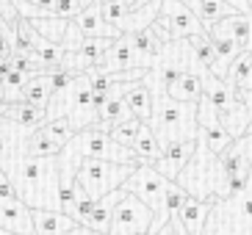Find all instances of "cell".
Wrapping results in <instances>:
<instances>
[{"label": "cell", "mask_w": 252, "mask_h": 235, "mask_svg": "<svg viewBox=\"0 0 252 235\" xmlns=\"http://www.w3.org/2000/svg\"><path fill=\"white\" fill-rule=\"evenodd\" d=\"M166 94L178 103H200L202 97V78L194 72H183L166 86Z\"/></svg>", "instance_id": "obj_20"}, {"label": "cell", "mask_w": 252, "mask_h": 235, "mask_svg": "<svg viewBox=\"0 0 252 235\" xmlns=\"http://www.w3.org/2000/svg\"><path fill=\"white\" fill-rule=\"evenodd\" d=\"M202 97L214 105L219 114H230L238 105V91L222 78H214L211 72L202 75Z\"/></svg>", "instance_id": "obj_12"}, {"label": "cell", "mask_w": 252, "mask_h": 235, "mask_svg": "<svg viewBox=\"0 0 252 235\" xmlns=\"http://www.w3.org/2000/svg\"><path fill=\"white\" fill-rule=\"evenodd\" d=\"M11 197H17L14 185H11V180L6 177V172L0 169V199H11Z\"/></svg>", "instance_id": "obj_34"}, {"label": "cell", "mask_w": 252, "mask_h": 235, "mask_svg": "<svg viewBox=\"0 0 252 235\" xmlns=\"http://www.w3.org/2000/svg\"><path fill=\"white\" fill-rule=\"evenodd\" d=\"M78 11H81L78 0H56L53 3V17H59V20H75Z\"/></svg>", "instance_id": "obj_31"}, {"label": "cell", "mask_w": 252, "mask_h": 235, "mask_svg": "<svg viewBox=\"0 0 252 235\" xmlns=\"http://www.w3.org/2000/svg\"><path fill=\"white\" fill-rule=\"evenodd\" d=\"M31 221L33 235H67L75 227V221L59 210H31Z\"/></svg>", "instance_id": "obj_18"}, {"label": "cell", "mask_w": 252, "mask_h": 235, "mask_svg": "<svg viewBox=\"0 0 252 235\" xmlns=\"http://www.w3.org/2000/svg\"><path fill=\"white\" fill-rule=\"evenodd\" d=\"M189 42V47H191V53L197 56V61H200L205 69H211L216 61V50H214V42H211V36H208V30H202V33H197V36L186 39Z\"/></svg>", "instance_id": "obj_27"}, {"label": "cell", "mask_w": 252, "mask_h": 235, "mask_svg": "<svg viewBox=\"0 0 252 235\" xmlns=\"http://www.w3.org/2000/svg\"><path fill=\"white\" fill-rule=\"evenodd\" d=\"M202 235H252V169L244 191L214 205Z\"/></svg>", "instance_id": "obj_3"}, {"label": "cell", "mask_w": 252, "mask_h": 235, "mask_svg": "<svg viewBox=\"0 0 252 235\" xmlns=\"http://www.w3.org/2000/svg\"><path fill=\"white\" fill-rule=\"evenodd\" d=\"M219 122L233 141L241 139L252 122V91H238V105L230 114H219Z\"/></svg>", "instance_id": "obj_14"}, {"label": "cell", "mask_w": 252, "mask_h": 235, "mask_svg": "<svg viewBox=\"0 0 252 235\" xmlns=\"http://www.w3.org/2000/svg\"><path fill=\"white\" fill-rule=\"evenodd\" d=\"M92 3H94V0H78V6H81V8H86V6H92Z\"/></svg>", "instance_id": "obj_38"}, {"label": "cell", "mask_w": 252, "mask_h": 235, "mask_svg": "<svg viewBox=\"0 0 252 235\" xmlns=\"http://www.w3.org/2000/svg\"><path fill=\"white\" fill-rule=\"evenodd\" d=\"M67 235H103V233H92L89 227H81V224H75V227L69 230Z\"/></svg>", "instance_id": "obj_37"}, {"label": "cell", "mask_w": 252, "mask_h": 235, "mask_svg": "<svg viewBox=\"0 0 252 235\" xmlns=\"http://www.w3.org/2000/svg\"><path fill=\"white\" fill-rule=\"evenodd\" d=\"M224 81L236 88V91H250V86H252V53L250 50H241L233 59Z\"/></svg>", "instance_id": "obj_22"}, {"label": "cell", "mask_w": 252, "mask_h": 235, "mask_svg": "<svg viewBox=\"0 0 252 235\" xmlns=\"http://www.w3.org/2000/svg\"><path fill=\"white\" fill-rule=\"evenodd\" d=\"M42 130H45V133H47V139L56 141L59 147H64V144H67V141L75 136L72 125H69L67 119H47L45 125H42Z\"/></svg>", "instance_id": "obj_29"}, {"label": "cell", "mask_w": 252, "mask_h": 235, "mask_svg": "<svg viewBox=\"0 0 252 235\" xmlns=\"http://www.w3.org/2000/svg\"><path fill=\"white\" fill-rule=\"evenodd\" d=\"M133 172L136 166H119V163H108V161H83L75 172V183L86 191V197L92 202H97L105 194L122 188V183Z\"/></svg>", "instance_id": "obj_5"}, {"label": "cell", "mask_w": 252, "mask_h": 235, "mask_svg": "<svg viewBox=\"0 0 252 235\" xmlns=\"http://www.w3.org/2000/svg\"><path fill=\"white\" fill-rule=\"evenodd\" d=\"M3 119H8V122H14V125L25 127V130H39V127L47 122L45 108H33V105H28V103L6 105V111H3Z\"/></svg>", "instance_id": "obj_21"}, {"label": "cell", "mask_w": 252, "mask_h": 235, "mask_svg": "<svg viewBox=\"0 0 252 235\" xmlns=\"http://www.w3.org/2000/svg\"><path fill=\"white\" fill-rule=\"evenodd\" d=\"M122 100H125L130 117L139 119L147 125L150 122V114H153V94L144 83H122Z\"/></svg>", "instance_id": "obj_16"}, {"label": "cell", "mask_w": 252, "mask_h": 235, "mask_svg": "<svg viewBox=\"0 0 252 235\" xmlns=\"http://www.w3.org/2000/svg\"><path fill=\"white\" fill-rule=\"evenodd\" d=\"M166 185H169V180L161 177L153 166H136V172L122 183V191L136 197L141 205L153 213L150 235H158L166 227V221H169V210H166Z\"/></svg>", "instance_id": "obj_4"}, {"label": "cell", "mask_w": 252, "mask_h": 235, "mask_svg": "<svg viewBox=\"0 0 252 235\" xmlns=\"http://www.w3.org/2000/svg\"><path fill=\"white\" fill-rule=\"evenodd\" d=\"M105 75H114V72H127V69H141L139 59H136V50H133V36H119L117 42L105 50L103 61L94 66Z\"/></svg>", "instance_id": "obj_9"}, {"label": "cell", "mask_w": 252, "mask_h": 235, "mask_svg": "<svg viewBox=\"0 0 252 235\" xmlns=\"http://www.w3.org/2000/svg\"><path fill=\"white\" fill-rule=\"evenodd\" d=\"M247 11H250V17H252V0H247Z\"/></svg>", "instance_id": "obj_39"}, {"label": "cell", "mask_w": 252, "mask_h": 235, "mask_svg": "<svg viewBox=\"0 0 252 235\" xmlns=\"http://www.w3.org/2000/svg\"><path fill=\"white\" fill-rule=\"evenodd\" d=\"M0 103H3V86H0Z\"/></svg>", "instance_id": "obj_41"}, {"label": "cell", "mask_w": 252, "mask_h": 235, "mask_svg": "<svg viewBox=\"0 0 252 235\" xmlns=\"http://www.w3.org/2000/svg\"><path fill=\"white\" fill-rule=\"evenodd\" d=\"M224 3H227V6H233L238 14H247V17H250V11H247V0H224Z\"/></svg>", "instance_id": "obj_36"}, {"label": "cell", "mask_w": 252, "mask_h": 235, "mask_svg": "<svg viewBox=\"0 0 252 235\" xmlns=\"http://www.w3.org/2000/svg\"><path fill=\"white\" fill-rule=\"evenodd\" d=\"M147 127L161 149L175 141H197V103H178L166 91L153 94V114Z\"/></svg>", "instance_id": "obj_1"}, {"label": "cell", "mask_w": 252, "mask_h": 235, "mask_svg": "<svg viewBox=\"0 0 252 235\" xmlns=\"http://www.w3.org/2000/svg\"><path fill=\"white\" fill-rule=\"evenodd\" d=\"M0 230L11 235H33L31 207L20 197L0 199Z\"/></svg>", "instance_id": "obj_10"}, {"label": "cell", "mask_w": 252, "mask_h": 235, "mask_svg": "<svg viewBox=\"0 0 252 235\" xmlns=\"http://www.w3.org/2000/svg\"><path fill=\"white\" fill-rule=\"evenodd\" d=\"M130 149H133L139 166H153V163L161 158V147H158L156 136L150 133L147 125H141V130H139V136H136V141H133V147Z\"/></svg>", "instance_id": "obj_23"}, {"label": "cell", "mask_w": 252, "mask_h": 235, "mask_svg": "<svg viewBox=\"0 0 252 235\" xmlns=\"http://www.w3.org/2000/svg\"><path fill=\"white\" fill-rule=\"evenodd\" d=\"M150 227H153V213L136 197L122 194V199L114 207L111 227L105 235H144L150 233Z\"/></svg>", "instance_id": "obj_6"}, {"label": "cell", "mask_w": 252, "mask_h": 235, "mask_svg": "<svg viewBox=\"0 0 252 235\" xmlns=\"http://www.w3.org/2000/svg\"><path fill=\"white\" fill-rule=\"evenodd\" d=\"M3 28H6V22H3V17H0V30H3Z\"/></svg>", "instance_id": "obj_40"}, {"label": "cell", "mask_w": 252, "mask_h": 235, "mask_svg": "<svg viewBox=\"0 0 252 235\" xmlns=\"http://www.w3.org/2000/svg\"><path fill=\"white\" fill-rule=\"evenodd\" d=\"M25 3H31L33 8H39V11H47V14L53 17V3H56V0H25Z\"/></svg>", "instance_id": "obj_35"}, {"label": "cell", "mask_w": 252, "mask_h": 235, "mask_svg": "<svg viewBox=\"0 0 252 235\" xmlns=\"http://www.w3.org/2000/svg\"><path fill=\"white\" fill-rule=\"evenodd\" d=\"M122 188H117V191L105 194L103 199H97L94 202V210H92L89 221H86V227L92 230V233H108V227H111V216H114V207H117V202L122 199Z\"/></svg>", "instance_id": "obj_19"}, {"label": "cell", "mask_w": 252, "mask_h": 235, "mask_svg": "<svg viewBox=\"0 0 252 235\" xmlns=\"http://www.w3.org/2000/svg\"><path fill=\"white\" fill-rule=\"evenodd\" d=\"M0 235H6V233H3V230H0Z\"/></svg>", "instance_id": "obj_43"}, {"label": "cell", "mask_w": 252, "mask_h": 235, "mask_svg": "<svg viewBox=\"0 0 252 235\" xmlns=\"http://www.w3.org/2000/svg\"><path fill=\"white\" fill-rule=\"evenodd\" d=\"M72 22H75V28L83 33V39H111V42L119 39V30L111 28V25L103 20V14H100V0H94L92 6L81 8Z\"/></svg>", "instance_id": "obj_11"}, {"label": "cell", "mask_w": 252, "mask_h": 235, "mask_svg": "<svg viewBox=\"0 0 252 235\" xmlns=\"http://www.w3.org/2000/svg\"><path fill=\"white\" fill-rule=\"evenodd\" d=\"M23 103L33 105V108H47L50 103V83H47V75H36L31 78L23 88Z\"/></svg>", "instance_id": "obj_26"}, {"label": "cell", "mask_w": 252, "mask_h": 235, "mask_svg": "<svg viewBox=\"0 0 252 235\" xmlns=\"http://www.w3.org/2000/svg\"><path fill=\"white\" fill-rule=\"evenodd\" d=\"M23 152L31 155V158H59L61 147L56 141L47 139V133L39 127V130L28 133V139H25V144H23Z\"/></svg>", "instance_id": "obj_24"}, {"label": "cell", "mask_w": 252, "mask_h": 235, "mask_svg": "<svg viewBox=\"0 0 252 235\" xmlns=\"http://www.w3.org/2000/svg\"><path fill=\"white\" fill-rule=\"evenodd\" d=\"M156 22L169 30L172 39H191L205 30L183 0H178V3H161V14H158Z\"/></svg>", "instance_id": "obj_7"}, {"label": "cell", "mask_w": 252, "mask_h": 235, "mask_svg": "<svg viewBox=\"0 0 252 235\" xmlns=\"http://www.w3.org/2000/svg\"><path fill=\"white\" fill-rule=\"evenodd\" d=\"M141 125H144V122H139V119H127V122H122V125H114L111 130H108V136L117 141L119 147L130 149L133 141H136V136H139V130H141Z\"/></svg>", "instance_id": "obj_28"}, {"label": "cell", "mask_w": 252, "mask_h": 235, "mask_svg": "<svg viewBox=\"0 0 252 235\" xmlns=\"http://www.w3.org/2000/svg\"><path fill=\"white\" fill-rule=\"evenodd\" d=\"M186 6L191 8V14L200 20L202 28H211V25H216L219 20H224V17H233L238 14L233 6H227L224 0H183Z\"/></svg>", "instance_id": "obj_17"}, {"label": "cell", "mask_w": 252, "mask_h": 235, "mask_svg": "<svg viewBox=\"0 0 252 235\" xmlns=\"http://www.w3.org/2000/svg\"><path fill=\"white\" fill-rule=\"evenodd\" d=\"M219 202V199H186L183 205H180L178 216H180V224H183L186 235H202V230H205V221L208 216H211V210H214V205Z\"/></svg>", "instance_id": "obj_13"}, {"label": "cell", "mask_w": 252, "mask_h": 235, "mask_svg": "<svg viewBox=\"0 0 252 235\" xmlns=\"http://www.w3.org/2000/svg\"><path fill=\"white\" fill-rule=\"evenodd\" d=\"M175 183L183 188L191 199H227L230 197V183L222 169V161L197 139L191 161L186 163V169L178 175Z\"/></svg>", "instance_id": "obj_2"}, {"label": "cell", "mask_w": 252, "mask_h": 235, "mask_svg": "<svg viewBox=\"0 0 252 235\" xmlns=\"http://www.w3.org/2000/svg\"><path fill=\"white\" fill-rule=\"evenodd\" d=\"M250 130H252V122H250ZM250 130H247V133H250Z\"/></svg>", "instance_id": "obj_42"}, {"label": "cell", "mask_w": 252, "mask_h": 235, "mask_svg": "<svg viewBox=\"0 0 252 235\" xmlns=\"http://www.w3.org/2000/svg\"><path fill=\"white\" fill-rule=\"evenodd\" d=\"M194 149H197V141H175V144H166L161 149V158L153 163V169L161 177H166L169 183H175L178 175L186 169V163L191 161Z\"/></svg>", "instance_id": "obj_8"}, {"label": "cell", "mask_w": 252, "mask_h": 235, "mask_svg": "<svg viewBox=\"0 0 252 235\" xmlns=\"http://www.w3.org/2000/svg\"><path fill=\"white\" fill-rule=\"evenodd\" d=\"M14 56V28L6 25L0 30V59H11Z\"/></svg>", "instance_id": "obj_32"}, {"label": "cell", "mask_w": 252, "mask_h": 235, "mask_svg": "<svg viewBox=\"0 0 252 235\" xmlns=\"http://www.w3.org/2000/svg\"><path fill=\"white\" fill-rule=\"evenodd\" d=\"M158 14H161V0H150L147 6H139L130 14H125L114 28L119 30V36H133L139 30H147L158 20Z\"/></svg>", "instance_id": "obj_15"}, {"label": "cell", "mask_w": 252, "mask_h": 235, "mask_svg": "<svg viewBox=\"0 0 252 235\" xmlns=\"http://www.w3.org/2000/svg\"><path fill=\"white\" fill-rule=\"evenodd\" d=\"M227 152H233V155H238V158H244L247 163H252V130L233 141V144L227 147Z\"/></svg>", "instance_id": "obj_30"}, {"label": "cell", "mask_w": 252, "mask_h": 235, "mask_svg": "<svg viewBox=\"0 0 252 235\" xmlns=\"http://www.w3.org/2000/svg\"><path fill=\"white\" fill-rule=\"evenodd\" d=\"M67 22L69 20H59V17H45V20H31V28L36 30L45 44H61L64 33H67Z\"/></svg>", "instance_id": "obj_25"}, {"label": "cell", "mask_w": 252, "mask_h": 235, "mask_svg": "<svg viewBox=\"0 0 252 235\" xmlns=\"http://www.w3.org/2000/svg\"><path fill=\"white\" fill-rule=\"evenodd\" d=\"M0 17H3V22H6V25H11V28H14V22L20 20V17H17L14 6H11V0H0Z\"/></svg>", "instance_id": "obj_33"}]
</instances>
